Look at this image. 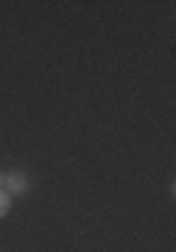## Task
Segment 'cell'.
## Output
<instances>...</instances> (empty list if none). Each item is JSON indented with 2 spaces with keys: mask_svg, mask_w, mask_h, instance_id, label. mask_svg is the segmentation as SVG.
<instances>
[{
  "mask_svg": "<svg viewBox=\"0 0 176 252\" xmlns=\"http://www.w3.org/2000/svg\"><path fill=\"white\" fill-rule=\"evenodd\" d=\"M3 190H6L9 196H26L28 190H31V180H28V174L9 171V174H6V182H3Z\"/></svg>",
  "mask_w": 176,
  "mask_h": 252,
  "instance_id": "obj_1",
  "label": "cell"
},
{
  "mask_svg": "<svg viewBox=\"0 0 176 252\" xmlns=\"http://www.w3.org/2000/svg\"><path fill=\"white\" fill-rule=\"evenodd\" d=\"M9 213H11V196L0 188V219H6Z\"/></svg>",
  "mask_w": 176,
  "mask_h": 252,
  "instance_id": "obj_2",
  "label": "cell"
},
{
  "mask_svg": "<svg viewBox=\"0 0 176 252\" xmlns=\"http://www.w3.org/2000/svg\"><path fill=\"white\" fill-rule=\"evenodd\" d=\"M3 182H6V174L0 171V188H3Z\"/></svg>",
  "mask_w": 176,
  "mask_h": 252,
  "instance_id": "obj_3",
  "label": "cell"
}]
</instances>
